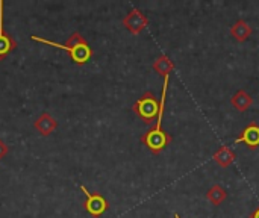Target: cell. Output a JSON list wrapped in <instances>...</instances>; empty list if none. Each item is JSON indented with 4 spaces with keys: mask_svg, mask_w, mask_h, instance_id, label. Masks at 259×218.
Wrapping results in <instances>:
<instances>
[{
    "mask_svg": "<svg viewBox=\"0 0 259 218\" xmlns=\"http://www.w3.org/2000/svg\"><path fill=\"white\" fill-rule=\"evenodd\" d=\"M30 39L32 41H36V42H41V44H47V46H52V47H56V49H61L64 50L73 64L76 65H85L94 55L91 46L88 44V41L85 39V36L80 33V32H73L68 39L62 44V42H55V41H50V39H46L42 36H38V35H30Z\"/></svg>",
    "mask_w": 259,
    "mask_h": 218,
    "instance_id": "1",
    "label": "cell"
},
{
    "mask_svg": "<svg viewBox=\"0 0 259 218\" xmlns=\"http://www.w3.org/2000/svg\"><path fill=\"white\" fill-rule=\"evenodd\" d=\"M134 112L137 114V117L144 121L146 124H152L153 121L158 120L159 115V102L155 97L153 93L146 91L132 106Z\"/></svg>",
    "mask_w": 259,
    "mask_h": 218,
    "instance_id": "2",
    "label": "cell"
},
{
    "mask_svg": "<svg viewBox=\"0 0 259 218\" xmlns=\"http://www.w3.org/2000/svg\"><path fill=\"white\" fill-rule=\"evenodd\" d=\"M171 135L167 134L165 130H162L161 127H152L149 129L146 134L141 135L140 141L153 153V155H158L161 153L170 143H171Z\"/></svg>",
    "mask_w": 259,
    "mask_h": 218,
    "instance_id": "3",
    "label": "cell"
},
{
    "mask_svg": "<svg viewBox=\"0 0 259 218\" xmlns=\"http://www.w3.org/2000/svg\"><path fill=\"white\" fill-rule=\"evenodd\" d=\"M80 191L85 194V203L83 208L85 211L93 218L102 217L108 209H109V203L108 200L100 194V193H90L87 190V187L80 185Z\"/></svg>",
    "mask_w": 259,
    "mask_h": 218,
    "instance_id": "4",
    "label": "cell"
},
{
    "mask_svg": "<svg viewBox=\"0 0 259 218\" xmlns=\"http://www.w3.org/2000/svg\"><path fill=\"white\" fill-rule=\"evenodd\" d=\"M3 9H5V2L0 0V61H3L11 52L17 49V41L9 32L5 30V24H3L5 11Z\"/></svg>",
    "mask_w": 259,
    "mask_h": 218,
    "instance_id": "5",
    "label": "cell"
},
{
    "mask_svg": "<svg viewBox=\"0 0 259 218\" xmlns=\"http://www.w3.org/2000/svg\"><path fill=\"white\" fill-rule=\"evenodd\" d=\"M149 24V18L140 11V9H132L131 12H127V15L123 18V26L132 33V35H138L141 33Z\"/></svg>",
    "mask_w": 259,
    "mask_h": 218,
    "instance_id": "6",
    "label": "cell"
},
{
    "mask_svg": "<svg viewBox=\"0 0 259 218\" xmlns=\"http://www.w3.org/2000/svg\"><path fill=\"white\" fill-rule=\"evenodd\" d=\"M244 143L250 150H255L259 147V124L258 123H250L247 127L241 132V135L235 140V144Z\"/></svg>",
    "mask_w": 259,
    "mask_h": 218,
    "instance_id": "7",
    "label": "cell"
},
{
    "mask_svg": "<svg viewBox=\"0 0 259 218\" xmlns=\"http://www.w3.org/2000/svg\"><path fill=\"white\" fill-rule=\"evenodd\" d=\"M33 127H35L42 137H49V135H52V134L56 130L58 121H56L49 112H41L39 117L35 120Z\"/></svg>",
    "mask_w": 259,
    "mask_h": 218,
    "instance_id": "8",
    "label": "cell"
},
{
    "mask_svg": "<svg viewBox=\"0 0 259 218\" xmlns=\"http://www.w3.org/2000/svg\"><path fill=\"white\" fill-rule=\"evenodd\" d=\"M252 26L246 20H237L231 27V35L238 42H244L252 35Z\"/></svg>",
    "mask_w": 259,
    "mask_h": 218,
    "instance_id": "9",
    "label": "cell"
},
{
    "mask_svg": "<svg viewBox=\"0 0 259 218\" xmlns=\"http://www.w3.org/2000/svg\"><path fill=\"white\" fill-rule=\"evenodd\" d=\"M231 103H232V106H234L237 111L244 112V111H247V109L253 105V97H252L247 91L240 90V91H237V93L232 96Z\"/></svg>",
    "mask_w": 259,
    "mask_h": 218,
    "instance_id": "10",
    "label": "cell"
},
{
    "mask_svg": "<svg viewBox=\"0 0 259 218\" xmlns=\"http://www.w3.org/2000/svg\"><path fill=\"white\" fill-rule=\"evenodd\" d=\"M235 158H237L235 152H234L231 147H228V146H222V147L214 153V156H212V159H214L220 167H223V168H228L229 165H232V162L235 161Z\"/></svg>",
    "mask_w": 259,
    "mask_h": 218,
    "instance_id": "11",
    "label": "cell"
},
{
    "mask_svg": "<svg viewBox=\"0 0 259 218\" xmlns=\"http://www.w3.org/2000/svg\"><path fill=\"white\" fill-rule=\"evenodd\" d=\"M152 68H153L159 76H162V77L165 79V77H168L170 73L175 70V64L170 61V58H168L167 55H161V56H158L156 61L152 64Z\"/></svg>",
    "mask_w": 259,
    "mask_h": 218,
    "instance_id": "12",
    "label": "cell"
},
{
    "mask_svg": "<svg viewBox=\"0 0 259 218\" xmlns=\"http://www.w3.org/2000/svg\"><path fill=\"white\" fill-rule=\"evenodd\" d=\"M206 199H208L212 205L219 206V205H222V203L228 199V193H226V190H225L223 187H220L219 184H215V185H212V187L208 190Z\"/></svg>",
    "mask_w": 259,
    "mask_h": 218,
    "instance_id": "13",
    "label": "cell"
},
{
    "mask_svg": "<svg viewBox=\"0 0 259 218\" xmlns=\"http://www.w3.org/2000/svg\"><path fill=\"white\" fill-rule=\"evenodd\" d=\"M8 150H9V149H8V146L5 144V141L0 140V161L8 155Z\"/></svg>",
    "mask_w": 259,
    "mask_h": 218,
    "instance_id": "14",
    "label": "cell"
},
{
    "mask_svg": "<svg viewBox=\"0 0 259 218\" xmlns=\"http://www.w3.org/2000/svg\"><path fill=\"white\" fill-rule=\"evenodd\" d=\"M249 218H259V206L250 214V215H249Z\"/></svg>",
    "mask_w": 259,
    "mask_h": 218,
    "instance_id": "15",
    "label": "cell"
},
{
    "mask_svg": "<svg viewBox=\"0 0 259 218\" xmlns=\"http://www.w3.org/2000/svg\"><path fill=\"white\" fill-rule=\"evenodd\" d=\"M175 218H181V217H179V215H178V214H175Z\"/></svg>",
    "mask_w": 259,
    "mask_h": 218,
    "instance_id": "16",
    "label": "cell"
}]
</instances>
